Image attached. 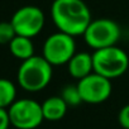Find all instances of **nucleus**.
<instances>
[{"label": "nucleus", "instance_id": "1", "mask_svg": "<svg viewBox=\"0 0 129 129\" xmlns=\"http://www.w3.org/2000/svg\"><path fill=\"white\" fill-rule=\"evenodd\" d=\"M51 18L59 32L72 37L84 36L92 20L91 12L84 0H53Z\"/></svg>", "mask_w": 129, "mask_h": 129}, {"label": "nucleus", "instance_id": "2", "mask_svg": "<svg viewBox=\"0 0 129 129\" xmlns=\"http://www.w3.org/2000/svg\"><path fill=\"white\" fill-rule=\"evenodd\" d=\"M53 76V66L43 56H33L20 63L17 74L19 86L28 92L46 89Z\"/></svg>", "mask_w": 129, "mask_h": 129}, {"label": "nucleus", "instance_id": "3", "mask_svg": "<svg viewBox=\"0 0 129 129\" xmlns=\"http://www.w3.org/2000/svg\"><path fill=\"white\" fill-rule=\"evenodd\" d=\"M92 62L94 72L109 80L120 77L129 70V56L118 46L94 51Z\"/></svg>", "mask_w": 129, "mask_h": 129}, {"label": "nucleus", "instance_id": "4", "mask_svg": "<svg viewBox=\"0 0 129 129\" xmlns=\"http://www.w3.org/2000/svg\"><path fill=\"white\" fill-rule=\"evenodd\" d=\"M85 43L94 51L116 46L121 37L120 25L109 18L92 19L84 33Z\"/></svg>", "mask_w": 129, "mask_h": 129}, {"label": "nucleus", "instance_id": "5", "mask_svg": "<svg viewBox=\"0 0 129 129\" xmlns=\"http://www.w3.org/2000/svg\"><path fill=\"white\" fill-rule=\"evenodd\" d=\"M75 53H76L75 37L59 30L48 36L42 48V56L52 66L67 64Z\"/></svg>", "mask_w": 129, "mask_h": 129}, {"label": "nucleus", "instance_id": "6", "mask_svg": "<svg viewBox=\"0 0 129 129\" xmlns=\"http://www.w3.org/2000/svg\"><path fill=\"white\" fill-rule=\"evenodd\" d=\"M8 113L10 124L17 129H36L44 120L42 104L33 99H17Z\"/></svg>", "mask_w": 129, "mask_h": 129}, {"label": "nucleus", "instance_id": "7", "mask_svg": "<svg viewBox=\"0 0 129 129\" xmlns=\"http://www.w3.org/2000/svg\"><path fill=\"white\" fill-rule=\"evenodd\" d=\"M10 23L13 24L17 36L33 38L42 32L46 23V17L41 8L25 5L19 8L13 14Z\"/></svg>", "mask_w": 129, "mask_h": 129}, {"label": "nucleus", "instance_id": "8", "mask_svg": "<svg viewBox=\"0 0 129 129\" xmlns=\"http://www.w3.org/2000/svg\"><path fill=\"white\" fill-rule=\"evenodd\" d=\"M77 87L82 99L86 104H101L106 101L113 91L111 80L92 72L89 76L81 79L77 82Z\"/></svg>", "mask_w": 129, "mask_h": 129}, {"label": "nucleus", "instance_id": "9", "mask_svg": "<svg viewBox=\"0 0 129 129\" xmlns=\"http://www.w3.org/2000/svg\"><path fill=\"white\" fill-rule=\"evenodd\" d=\"M67 71L71 77L81 80L94 72L92 54L89 52H76L67 63Z\"/></svg>", "mask_w": 129, "mask_h": 129}, {"label": "nucleus", "instance_id": "10", "mask_svg": "<svg viewBox=\"0 0 129 129\" xmlns=\"http://www.w3.org/2000/svg\"><path fill=\"white\" fill-rule=\"evenodd\" d=\"M69 110V105L64 100L58 96H49L42 103V111L44 120L48 121H58L63 119Z\"/></svg>", "mask_w": 129, "mask_h": 129}, {"label": "nucleus", "instance_id": "11", "mask_svg": "<svg viewBox=\"0 0 129 129\" xmlns=\"http://www.w3.org/2000/svg\"><path fill=\"white\" fill-rule=\"evenodd\" d=\"M8 46H9L10 53L15 58L20 59L22 62L34 56V44L32 42V38L15 36Z\"/></svg>", "mask_w": 129, "mask_h": 129}, {"label": "nucleus", "instance_id": "12", "mask_svg": "<svg viewBox=\"0 0 129 129\" xmlns=\"http://www.w3.org/2000/svg\"><path fill=\"white\" fill-rule=\"evenodd\" d=\"M17 100V86L8 79H0V108L9 109Z\"/></svg>", "mask_w": 129, "mask_h": 129}, {"label": "nucleus", "instance_id": "13", "mask_svg": "<svg viewBox=\"0 0 129 129\" xmlns=\"http://www.w3.org/2000/svg\"><path fill=\"white\" fill-rule=\"evenodd\" d=\"M59 96L64 100V103L69 106H77L79 104L82 103L77 85H66L62 89Z\"/></svg>", "mask_w": 129, "mask_h": 129}, {"label": "nucleus", "instance_id": "14", "mask_svg": "<svg viewBox=\"0 0 129 129\" xmlns=\"http://www.w3.org/2000/svg\"><path fill=\"white\" fill-rule=\"evenodd\" d=\"M17 36L10 22H0V44H9Z\"/></svg>", "mask_w": 129, "mask_h": 129}, {"label": "nucleus", "instance_id": "15", "mask_svg": "<svg viewBox=\"0 0 129 129\" xmlns=\"http://www.w3.org/2000/svg\"><path fill=\"white\" fill-rule=\"evenodd\" d=\"M118 121H119L121 128L129 129V104L124 105L120 109V111L118 114Z\"/></svg>", "mask_w": 129, "mask_h": 129}, {"label": "nucleus", "instance_id": "16", "mask_svg": "<svg viewBox=\"0 0 129 129\" xmlns=\"http://www.w3.org/2000/svg\"><path fill=\"white\" fill-rule=\"evenodd\" d=\"M10 125L12 124H10L8 109H2L0 108V129H9Z\"/></svg>", "mask_w": 129, "mask_h": 129}]
</instances>
